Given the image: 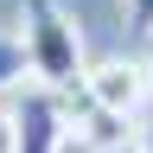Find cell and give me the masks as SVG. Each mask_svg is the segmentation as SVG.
<instances>
[{"instance_id": "obj_8", "label": "cell", "mask_w": 153, "mask_h": 153, "mask_svg": "<svg viewBox=\"0 0 153 153\" xmlns=\"http://www.w3.org/2000/svg\"><path fill=\"white\" fill-rule=\"evenodd\" d=\"M147 64H153V57H147Z\"/></svg>"}, {"instance_id": "obj_5", "label": "cell", "mask_w": 153, "mask_h": 153, "mask_svg": "<svg viewBox=\"0 0 153 153\" xmlns=\"http://www.w3.org/2000/svg\"><path fill=\"white\" fill-rule=\"evenodd\" d=\"M57 153H108V140L96 128H64V140H57Z\"/></svg>"}, {"instance_id": "obj_1", "label": "cell", "mask_w": 153, "mask_h": 153, "mask_svg": "<svg viewBox=\"0 0 153 153\" xmlns=\"http://www.w3.org/2000/svg\"><path fill=\"white\" fill-rule=\"evenodd\" d=\"M19 45H26V76L38 89H51V96L83 89V70H89L83 32L57 0H26L19 7Z\"/></svg>"}, {"instance_id": "obj_3", "label": "cell", "mask_w": 153, "mask_h": 153, "mask_svg": "<svg viewBox=\"0 0 153 153\" xmlns=\"http://www.w3.org/2000/svg\"><path fill=\"white\" fill-rule=\"evenodd\" d=\"M13 121H19L13 153H57V140H64V102H57L51 89H32L26 102L13 108Z\"/></svg>"}, {"instance_id": "obj_2", "label": "cell", "mask_w": 153, "mask_h": 153, "mask_svg": "<svg viewBox=\"0 0 153 153\" xmlns=\"http://www.w3.org/2000/svg\"><path fill=\"white\" fill-rule=\"evenodd\" d=\"M83 102L102 115V121H147L153 108V64L147 57H102V64L83 70Z\"/></svg>"}, {"instance_id": "obj_7", "label": "cell", "mask_w": 153, "mask_h": 153, "mask_svg": "<svg viewBox=\"0 0 153 153\" xmlns=\"http://www.w3.org/2000/svg\"><path fill=\"white\" fill-rule=\"evenodd\" d=\"M13 140H19V121H13V108H0V153H13Z\"/></svg>"}, {"instance_id": "obj_4", "label": "cell", "mask_w": 153, "mask_h": 153, "mask_svg": "<svg viewBox=\"0 0 153 153\" xmlns=\"http://www.w3.org/2000/svg\"><path fill=\"white\" fill-rule=\"evenodd\" d=\"M13 83H26V45H19V32H0V96Z\"/></svg>"}, {"instance_id": "obj_6", "label": "cell", "mask_w": 153, "mask_h": 153, "mask_svg": "<svg viewBox=\"0 0 153 153\" xmlns=\"http://www.w3.org/2000/svg\"><path fill=\"white\" fill-rule=\"evenodd\" d=\"M128 7V26H134V38H153V0H121Z\"/></svg>"}]
</instances>
